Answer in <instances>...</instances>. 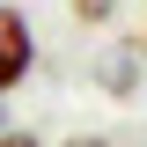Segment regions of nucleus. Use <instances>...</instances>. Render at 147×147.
Here are the masks:
<instances>
[{"instance_id":"obj_1","label":"nucleus","mask_w":147,"mask_h":147,"mask_svg":"<svg viewBox=\"0 0 147 147\" xmlns=\"http://www.w3.org/2000/svg\"><path fill=\"white\" fill-rule=\"evenodd\" d=\"M30 74H37V30L15 0H0V96H15Z\"/></svg>"},{"instance_id":"obj_2","label":"nucleus","mask_w":147,"mask_h":147,"mask_svg":"<svg viewBox=\"0 0 147 147\" xmlns=\"http://www.w3.org/2000/svg\"><path fill=\"white\" fill-rule=\"evenodd\" d=\"M140 52H147V44H118V52L103 59V88H110V96H132V74H140Z\"/></svg>"},{"instance_id":"obj_3","label":"nucleus","mask_w":147,"mask_h":147,"mask_svg":"<svg viewBox=\"0 0 147 147\" xmlns=\"http://www.w3.org/2000/svg\"><path fill=\"white\" fill-rule=\"evenodd\" d=\"M66 7H74L81 22H110V15H118V0H66Z\"/></svg>"},{"instance_id":"obj_4","label":"nucleus","mask_w":147,"mask_h":147,"mask_svg":"<svg viewBox=\"0 0 147 147\" xmlns=\"http://www.w3.org/2000/svg\"><path fill=\"white\" fill-rule=\"evenodd\" d=\"M0 147H44V140H37L30 125H0Z\"/></svg>"},{"instance_id":"obj_5","label":"nucleus","mask_w":147,"mask_h":147,"mask_svg":"<svg viewBox=\"0 0 147 147\" xmlns=\"http://www.w3.org/2000/svg\"><path fill=\"white\" fill-rule=\"evenodd\" d=\"M66 147H110V140H66Z\"/></svg>"},{"instance_id":"obj_6","label":"nucleus","mask_w":147,"mask_h":147,"mask_svg":"<svg viewBox=\"0 0 147 147\" xmlns=\"http://www.w3.org/2000/svg\"><path fill=\"white\" fill-rule=\"evenodd\" d=\"M140 44H147V37H140Z\"/></svg>"}]
</instances>
